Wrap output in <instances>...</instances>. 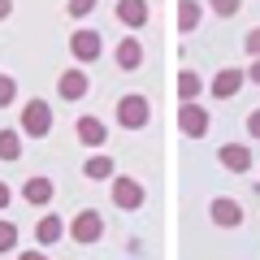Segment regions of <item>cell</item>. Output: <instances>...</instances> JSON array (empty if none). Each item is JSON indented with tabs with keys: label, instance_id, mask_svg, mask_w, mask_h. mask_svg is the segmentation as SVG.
Here are the masks:
<instances>
[{
	"label": "cell",
	"instance_id": "15",
	"mask_svg": "<svg viewBox=\"0 0 260 260\" xmlns=\"http://www.w3.org/2000/svg\"><path fill=\"white\" fill-rule=\"evenodd\" d=\"M195 22H200V5H195V0H182V13H178V26H182V30H191Z\"/></svg>",
	"mask_w": 260,
	"mask_h": 260
},
{
	"label": "cell",
	"instance_id": "4",
	"mask_svg": "<svg viewBox=\"0 0 260 260\" xmlns=\"http://www.w3.org/2000/svg\"><path fill=\"white\" fill-rule=\"evenodd\" d=\"M22 126H26L30 135H48V126H52V113H48V104L30 100L26 109H22Z\"/></svg>",
	"mask_w": 260,
	"mask_h": 260
},
{
	"label": "cell",
	"instance_id": "13",
	"mask_svg": "<svg viewBox=\"0 0 260 260\" xmlns=\"http://www.w3.org/2000/svg\"><path fill=\"white\" fill-rule=\"evenodd\" d=\"M22 195H26L30 204H48V200H52V182H48V178H30V182L22 186Z\"/></svg>",
	"mask_w": 260,
	"mask_h": 260
},
{
	"label": "cell",
	"instance_id": "2",
	"mask_svg": "<svg viewBox=\"0 0 260 260\" xmlns=\"http://www.w3.org/2000/svg\"><path fill=\"white\" fill-rule=\"evenodd\" d=\"M117 117H121V126H126V130L143 126V121H148V100H143V95H126V100L117 104Z\"/></svg>",
	"mask_w": 260,
	"mask_h": 260
},
{
	"label": "cell",
	"instance_id": "29",
	"mask_svg": "<svg viewBox=\"0 0 260 260\" xmlns=\"http://www.w3.org/2000/svg\"><path fill=\"white\" fill-rule=\"evenodd\" d=\"M251 78H256V83H260V61H256V65H251Z\"/></svg>",
	"mask_w": 260,
	"mask_h": 260
},
{
	"label": "cell",
	"instance_id": "10",
	"mask_svg": "<svg viewBox=\"0 0 260 260\" xmlns=\"http://www.w3.org/2000/svg\"><path fill=\"white\" fill-rule=\"evenodd\" d=\"M239 87H243V70H221L217 83H213V95H217V100H225V95H234Z\"/></svg>",
	"mask_w": 260,
	"mask_h": 260
},
{
	"label": "cell",
	"instance_id": "28",
	"mask_svg": "<svg viewBox=\"0 0 260 260\" xmlns=\"http://www.w3.org/2000/svg\"><path fill=\"white\" fill-rule=\"evenodd\" d=\"M9 9H13L9 0H0V18H9Z\"/></svg>",
	"mask_w": 260,
	"mask_h": 260
},
{
	"label": "cell",
	"instance_id": "7",
	"mask_svg": "<svg viewBox=\"0 0 260 260\" xmlns=\"http://www.w3.org/2000/svg\"><path fill=\"white\" fill-rule=\"evenodd\" d=\"M78 139H83L87 148H100V143L109 139V130H104L100 117H83V121H78Z\"/></svg>",
	"mask_w": 260,
	"mask_h": 260
},
{
	"label": "cell",
	"instance_id": "17",
	"mask_svg": "<svg viewBox=\"0 0 260 260\" xmlns=\"http://www.w3.org/2000/svg\"><path fill=\"white\" fill-rule=\"evenodd\" d=\"M113 174V160L109 156H91L87 160V178H109Z\"/></svg>",
	"mask_w": 260,
	"mask_h": 260
},
{
	"label": "cell",
	"instance_id": "1",
	"mask_svg": "<svg viewBox=\"0 0 260 260\" xmlns=\"http://www.w3.org/2000/svg\"><path fill=\"white\" fill-rule=\"evenodd\" d=\"M70 52H74L78 61H95V56L104 52V39H100V30H78V35L70 39Z\"/></svg>",
	"mask_w": 260,
	"mask_h": 260
},
{
	"label": "cell",
	"instance_id": "26",
	"mask_svg": "<svg viewBox=\"0 0 260 260\" xmlns=\"http://www.w3.org/2000/svg\"><path fill=\"white\" fill-rule=\"evenodd\" d=\"M5 204H9V186L0 182V208H5Z\"/></svg>",
	"mask_w": 260,
	"mask_h": 260
},
{
	"label": "cell",
	"instance_id": "6",
	"mask_svg": "<svg viewBox=\"0 0 260 260\" xmlns=\"http://www.w3.org/2000/svg\"><path fill=\"white\" fill-rule=\"evenodd\" d=\"M178 121H182V130H186V135H204V130H208V113L200 109V104H182Z\"/></svg>",
	"mask_w": 260,
	"mask_h": 260
},
{
	"label": "cell",
	"instance_id": "22",
	"mask_svg": "<svg viewBox=\"0 0 260 260\" xmlns=\"http://www.w3.org/2000/svg\"><path fill=\"white\" fill-rule=\"evenodd\" d=\"M213 9H217V13H221V18H230V13H234V9H239V0H213Z\"/></svg>",
	"mask_w": 260,
	"mask_h": 260
},
{
	"label": "cell",
	"instance_id": "20",
	"mask_svg": "<svg viewBox=\"0 0 260 260\" xmlns=\"http://www.w3.org/2000/svg\"><path fill=\"white\" fill-rule=\"evenodd\" d=\"M13 239H18V230H13L9 221H0V251H9V247H13Z\"/></svg>",
	"mask_w": 260,
	"mask_h": 260
},
{
	"label": "cell",
	"instance_id": "14",
	"mask_svg": "<svg viewBox=\"0 0 260 260\" xmlns=\"http://www.w3.org/2000/svg\"><path fill=\"white\" fill-rule=\"evenodd\" d=\"M117 65H121V70H139V65H143V48L135 44V39H126V44L117 48Z\"/></svg>",
	"mask_w": 260,
	"mask_h": 260
},
{
	"label": "cell",
	"instance_id": "8",
	"mask_svg": "<svg viewBox=\"0 0 260 260\" xmlns=\"http://www.w3.org/2000/svg\"><path fill=\"white\" fill-rule=\"evenodd\" d=\"M221 165H225V169H234V174H243V169L251 165V152H247V148H239V143H225V148H221Z\"/></svg>",
	"mask_w": 260,
	"mask_h": 260
},
{
	"label": "cell",
	"instance_id": "16",
	"mask_svg": "<svg viewBox=\"0 0 260 260\" xmlns=\"http://www.w3.org/2000/svg\"><path fill=\"white\" fill-rule=\"evenodd\" d=\"M61 239V221H56V217H44V221H39V243H56Z\"/></svg>",
	"mask_w": 260,
	"mask_h": 260
},
{
	"label": "cell",
	"instance_id": "3",
	"mask_svg": "<svg viewBox=\"0 0 260 260\" xmlns=\"http://www.w3.org/2000/svg\"><path fill=\"white\" fill-rule=\"evenodd\" d=\"M70 234H74L78 243H95V239L104 234L100 213H78V217H74V225H70Z\"/></svg>",
	"mask_w": 260,
	"mask_h": 260
},
{
	"label": "cell",
	"instance_id": "9",
	"mask_svg": "<svg viewBox=\"0 0 260 260\" xmlns=\"http://www.w3.org/2000/svg\"><path fill=\"white\" fill-rule=\"evenodd\" d=\"M117 18L126 22V26H143V22H148V5H143V0H121Z\"/></svg>",
	"mask_w": 260,
	"mask_h": 260
},
{
	"label": "cell",
	"instance_id": "21",
	"mask_svg": "<svg viewBox=\"0 0 260 260\" xmlns=\"http://www.w3.org/2000/svg\"><path fill=\"white\" fill-rule=\"evenodd\" d=\"M95 9V0H70V13L74 18H83V13H91Z\"/></svg>",
	"mask_w": 260,
	"mask_h": 260
},
{
	"label": "cell",
	"instance_id": "27",
	"mask_svg": "<svg viewBox=\"0 0 260 260\" xmlns=\"http://www.w3.org/2000/svg\"><path fill=\"white\" fill-rule=\"evenodd\" d=\"M22 260H48V256H39V251H22Z\"/></svg>",
	"mask_w": 260,
	"mask_h": 260
},
{
	"label": "cell",
	"instance_id": "19",
	"mask_svg": "<svg viewBox=\"0 0 260 260\" xmlns=\"http://www.w3.org/2000/svg\"><path fill=\"white\" fill-rule=\"evenodd\" d=\"M178 91H182V100H191V95L200 91V78H195V74H182V83H178Z\"/></svg>",
	"mask_w": 260,
	"mask_h": 260
},
{
	"label": "cell",
	"instance_id": "5",
	"mask_svg": "<svg viewBox=\"0 0 260 260\" xmlns=\"http://www.w3.org/2000/svg\"><path fill=\"white\" fill-rule=\"evenodd\" d=\"M113 200H117V208H126V213H135V208L143 204V186L135 182V178H121V182L113 186Z\"/></svg>",
	"mask_w": 260,
	"mask_h": 260
},
{
	"label": "cell",
	"instance_id": "25",
	"mask_svg": "<svg viewBox=\"0 0 260 260\" xmlns=\"http://www.w3.org/2000/svg\"><path fill=\"white\" fill-rule=\"evenodd\" d=\"M247 130H251V135H256V139H260V113H251V121H247Z\"/></svg>",
	"mask_w": 260,
	"mask_h": 260
},
{
	"label": "cell",
	"instance_id": "24",
	"mask_svg": "<svg viewBox=\"0 0 260 260\" xmlns=\"http://www.w3.org/2000/svg\"><path fill=\"white\" fill-rule=\"evenodd\" d=\"M247 52H256V56H260V26L247 35Z\"/></svg>",
	"mask_w": 260,
	"mask_h": 260
},
{
	"label": "cell",
	"instance_id": "18",
	"mask_svg": "<svg viewBox=\"0 0 260 260\" xmlns=\"http://www.w3.org/2000/svg\"><path fill=\"white\" fill-rule=\"evenodd\" d=\"M0 156H5V160L18 156V135H13V130H5V135H0Z\"/></svg>",
	"mask_w": 260,
	"mask_h": 260
},
{
	"label": "cell",
	"instance_id": "12",
	"mask_svg": "<svg viewBox=\"0 0 260 260\" xmlns=\"http://www.w3.org/2000/svg\"><path fill=\"white\" fill-rule=\"evenodd\" d=\"M83 91H87V74H83V70H65V74H61V95H65V100H78Z\"/></svg>",
	"mask_w": 260,
	"mask_h": 260
},
{
	"label": "cell",
	"instance_id": "11",
	"mask_svg": "<svg viewBox=\"0 0 260 260\" xmlns=\"http://www.w3.org/2000/svg\"><path fill=\"white\" fill-rule=\"evenodd\" d=\"M213 221L217 225H239L243 221V208L234 200H213Z\"/></svg>",
	"mask_w": 260,
	"mask_h": 260
},
{
	"label": "cell",
	"instance_id": "23",
	"mask_svg": "<svg viewBox=\"0 0 260 260\" xmlns=\"http://www.w3.org/2000/svg\"><path fill=\"white\" fill-rule=\"evenodd\" d=\"M13 100V78H0V109Z\"/></svg>",
	"mask_w": 260,
	"mask_h": 260
}]
</instances>
